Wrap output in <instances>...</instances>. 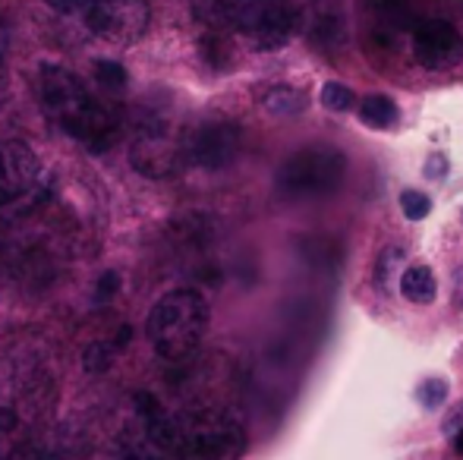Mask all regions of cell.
I'll return each mask as SVG.
<instances>
[{
  "mask_svg": "<svg viewBox=\"0 0 463 460\" xmlns=\"http://www.w3.org/2000/svg\"><path fill=\"white\" fill-rule=\"evenodd\" d=\"M42 101L51 120L61 129H67L76 142H82L92 155L110 152V148L120 142V136H123L120 108L89 92V86L73 70L44 63Z\"/></svg>",
  "mask_w": 463,
  "mask_h": 460,
  "instance_id": "6da1fadb",
  "label": "cell"
},
{
  "mask_svg": "<svg viewBox=\"0 0 463 460\" xmlns=\"http://www.w3.org/2000/svg\"><path fill=\"white\" fill-rule=\"evenodd\" d=\"M193 13L212 32H233L259 51H278L297 32L290 0H193Z\"/></svg>",
  "mask_w": 463,
  "mask_h": 460,
  "instance_id": "7a4b0ae2",
  "label": "cell"
},
{
  "mask_svg": "<svg viewBox=\"0 0 463 460\" xmlns=\"http://www.w3.org/2000/svg\"><path fill=\"white\" fill-rule=\"evenodd\" d=\"M208 328V303L199 290L180 287L165 294L152 306L146 322V334L155 353L171 362H184L199 350Z\"/></svg>",
  "mask_w": 463,
  "mask_h": 460,
  "instance_id": "3957f363",
  "label": "cell"
},
{
  "mask_svg": "<svg viewBox=\"0 0 463 460\" xmlns=\"http://www.w3.org/2000/svg\"><path fill=\"white\" fill-rule=\"evenodd\" d=\"M246 432L224 410H193L174 417L171 460H237Z\"/></svg>",
  "mask_w": 463,
  "mask_h": 460,
  "instance_id": "277c9868",
  "label": "cell"
},
{
  "mask_svg": "<svg viewBox=\"0 0 463 460\" xmlns=\"http://www.w3.org/2000/svg\"><path fill=\"white\" fill-rule=\"evenodd\" d=\"M347 177V155L331 146H309L280 164L275 186L284 199H322L341 190Z\"/></svg>",
  "mask_w": 463,
  "mask_h": 460,
  "instance_id": "5b68a950",
  "label": "cell"
},
{
  "mask_svg": "<svg viewBox=\"0 0 463 460\" xmlns=\"http://www.w3.org/2000/svg\"><path fill=\"white\" fill-rule=\"evenodd\" d=\"M184 146L174 129L171 117L161 111H148L136 127L133 142H129V164L148 180H165L180 167Z\"/></svg>",
  "mask_w": 463,
  "mask_h": 460,
  "instance_id": "8992f818",
  "label": "cell"
},
{
  "mask_svg": "<svg viewBox=\"0 0 463 460\" xmlns=\"http://www.w3.org/2000/svg\"><path fill=\"white\" fill-rule=\"evenodd\" d=\"M86 25L110 44H136L148 29L146 0H92L86 6Z\"/></svg>",
  "mask_w": 463,
  "mask_h": 460,
  "instance_id": "52a82bcc",
  "label": "cell"
},
{
  "mask_svg": "<svg viewBox=\"0 0 463 460\" xmlns=\"http://www.w3.org/2000/svg\"><path fill=\"white\" fill-rule=\"evenodd\" d=\"M243 148V129L233 120H208L189 136L186 158L202 171H224L240 158Z\"/></svg>",
  "mask_w": 463,
  "mask_h": 460,
  "instance_id": "ba28073f",
  "label": "cell"
},
{
  "mask_svg": "<svg viewBox=\"0 0 463 460\" xmlns=\"http://www.w3.org/2000/svg\"><path fill=\"white\" fill-rule=\"evenodd\" d=\"M297 29L309 38L316 48L335 51L347 42V23H344L341 0H290Z\"/></svg>",
  "mask_w": 463,
  "mask_h": 460,
  "instance_id": "9c48e42d",
  "label": "cell"
},
{
  "mask_svg": "<svg viewBox=\"0 0 463 460\" xmlns=\"http://www.w3.org/2000/svg\"><path fill=\"white\" fill-rule=\"evenodd\" d=\"M413 54L429 70L451 67L463 54V35L448 19H422L413 29Z\"/></svg>",
  "mask_w": 463,
  "mask_h": 460,
  "instance_id": "30bf717a",
  "label": "cell"
},
{
  "mask_svg": "<svg viewBox=\"0 0 463 460\" xmlns=\"http://www.w3.org/2000/svg\"><path fill=\"white\" fill-rule=\"evenodd\" d=\"M35 174L38 161L32 148L23 142H4L0 146V209L29 196V190L35 186Z\"/></svg>",
  "mask_w": 463,
  "mask_h": 460,
  "instance_id": "8fae6325",
  "label": "cell"
},
{
  "mask_svg": "<svg viewBox=\"0 0 463 460\" xmlns=\"http://www.w3.org/2000/svg\"><path fill=\"white\" fill-rule=\"evenodd\" d=\"M174 239H177L184 249L202 252L214 243V224L205 215H184L174 221Z\"/></svg>",
  "mask_w": 463,
  "mask_h": 460,
  "instance_id": "7c38bea8",
  "label": "cell"
},
{
  "mask_svg": "<svg viewBox=\"0 0 463 460\" xmlns=\"http://www.w3.org/2000/svg\"><path fill=\"white\" fill-rule=\"evenodd\" d=\"M401 294H403V300L416 303V306L432 303L435 294H439V281H435L432 268H429V265H410L401 275Z\"/></svg>",
  "mask_w": 463,
  "mask_h": 460,
  "instance_id": "4fadbf2b",
  "label": "cell"
},
{
  "mask_svg": "<svg viewBox=\"0 0 463 460\" xmlns=\"http://www.w3.org/2000/svg\"><path fill=\"white\" fill-rule=\"evenodd\" d=\"M262 105H265V111L278 114V117H293L306 108V95L299 92V89H290V86H275V89L265 92Z\"/></svg>",
  "mask_w": 463,
  "mask_h": 460,
  "instance_id": "5bb4252c",
  "label": "cell"
},
{
  "mask_svg": "<svg viewBox=\"0 0 463 460\" xmlns=\"http://www.w3.org/2000/svg\"><path fill=\"white\" fill-rule=\"evenodd\" d=\"M360 117H363V123H369V127L388 129V127H394V120H397V108L388 95H369V99H363V105H360Z\"/></svg>",
  "mask_w": 463,
  "mask_h": 460,
  "instance_id": "9a60e30c",
  "label": "cell"
},
{
  "mask_svg": "<svg viewBox=\"0 0 463 460\" xmlns=\"http://www.w3.org/2000/svg\"><path fill=\"white\" fill-rule=\"evenodd\" d=\"M95 80H98V86H101L104 92H120V89L127 86L129 76L117 61H98L95 63Z\"/></svg>",
  "mask_w": 463,
  "mask_h": 460,
  "instance_id": "2e32d148",
  "label": "cell"
},
{
  "mask_svg": "<svg viewBox=\"0 0 463 460\" xmlns=\"http://www.w3.org/2000/svg\"><path fill=\"white\" fill-rule=\"evenodd\" d=\"M354 101H356L354 89H347L344 82H328V86L322 89V105L328 108V111H335V114L350 111V108H354Z\"/></svg>",
  "mask_w": 463,
  "mask_h": 460,
  "instance_id": "e0dca14e",
  "label": "cell"
},
{
  "mask_svg": "<svg viewBox=\"0 0 463 460\" xmlns=\"http://www.w3.org/2000/svg\"><path fill=\"white\" fill-rule=\"evenodd\" d=\"M110 362H114V344H104V341H98V344H89L86 353H82V366H86V372H108Z\"/></svg>",
  "mask_w": 463,
  "mask_h": 460,
  "instance_id": "ac0fdd59",
  "label": "cell"
},
{
  "mask_svg": "<svg viewBox=\"0 0 463 460\" xmlns=\"http://www.w3.org/2000/svg\"><path fill=\"white\" fill-rule=\"evenodd\" d=\"M401 211L410 218V221H422V218L432 211V199L420 190H403L401 192Z\"/></svg>",
  "mask_w": 463,
  "mask_h": 460,
  "instance_id": "d6986e66",
  "label": "cell"
},
{
  "mask_svg": "<svg viewBox=\"0 0 463 460\" xmlns=\"http://www.w3.org/2000/svg\"><path fill=\"white\" fill-rule=\"evenodd\" d=\"M202 57H205L212 67H224V63H227V48H224V42H221V32L202 38Z\"/></svg>",
  "mask_w": 463,
  "mask_h": 460,
  "instance_id": "ffe728a7",
  "label": "cell"
},
{
  "mask_svg": "<svg viewBox=\"0 0 463 460\" xmlns=\"http://www.w3.org/2000/svg\"><path fill=\"white\" fill-rule=\"evenodd\" d=\"M133 404H136V413L142 417V423H152L158 413H165V410H161V400L155 398L152 391H139L133 398Z\"/></svg>",
  "mask_w": 463,
  "mask_h": 460,
  "instance_id": "44dd1931",
  "label": "cell"
},
{
  "mask_svg": "<svg viewBox=\"0 0 463 460\" xmlns=\"http://www.w3.org/2000/svg\"><path fill=\"white\" fill-rule=\"evenodd\" d=\"M445 398H448V385L441 379H429V381H422V388H420V400L426 407H439V404H445Z\"/></svg>",
  "mask_w": 463,
  "mask_h": 460,
  "instance_id": "7402d4cb",
  "label": "cell"
},
{
  "mask_svg": "<svg viewBox=\"0 0 463 460\" xmlns=\"http://www.w3.org/2000/svg\"><path fill=\"white\" fill-rule=\"evenodd\" d=\"M401 258H403V249H384L382 258H378V281L391 284V275L401 268Z\"/></svg>",
  "mask_w": 463,
  "mask_h": 460,
  "instance_id": "603a6c76",
  "label": "cell"
},
{
  "mask_svg": "<svg viewBox=\"0 0 463 460\" xmlns=\"http://www.w3.org/2000/svg\"><path fill=\"white\" fill-rule=\"evenodd\" d=\"M117 290H120V275H117V271H104L101 277H98V303L101 300H110V296L117 294Z\"/></svg>",
  "mask_w": 463,
  "mask_h": 460,
  "instance_id": "cb8c5ba5",
  "label": "cell"
},
{
  "mask_svg": "<svg viewBox=\"0 0 463 460\" xmlns=\"http://www.w3.org/2000/svg\"><path fill=\"white\" fill-rule=\"evenodd\" d=\"M48 6H54V10H61V13H80V10H86L92 0H44Z\"/></svg>",
  "mask_w": 463,
  "mask_h": 460,
  "instance_id": "d4e9b609",
  "label": "cell"
},
{
  "mask_svg": "<svg viewBox=\"0 0 463 460\" xmlns=\"http://www.w3.org/2000/svg\"><path fill=\"white\" fill-rule=\"evenodd\" d=\"M129 341H133V328H129V325H120V328H117L114 350H123V347H129Z\"/></svg>",
  "mask_w": 463,
  "mask_h": 460,
  "instance_id": "484cf974",
  "label": "cell"
},
{
  "mask_svg": "<svg viewBox=\"0 0 463 460\" xmlns=\"http://www.w3.org/2000/svg\"><path fill=\"white\" fill-rule=\"evenodd\" d=\"M454 303L463 309V265L454 271Z\"/></svg>",
  "mask_w": 463,
  "mask_h": 460,
  "instance_id": "4316f807",
  "label": "cell"
},
{
  "mask_svg": "<svg viewBox=\"0 0 463 460\" xmlns=\"http://www.w3.org/2000/svg\"><path fill=\"white\" fill-rule=\"evenodd\" d=\"M458 451H460V455H463V429L458 432Z\"/></svg>",
  "mask_w": 463,
  "mask_h": 460,
  "instance_id": "83f0119b",
  "label": "cell"
}]
</instances>
